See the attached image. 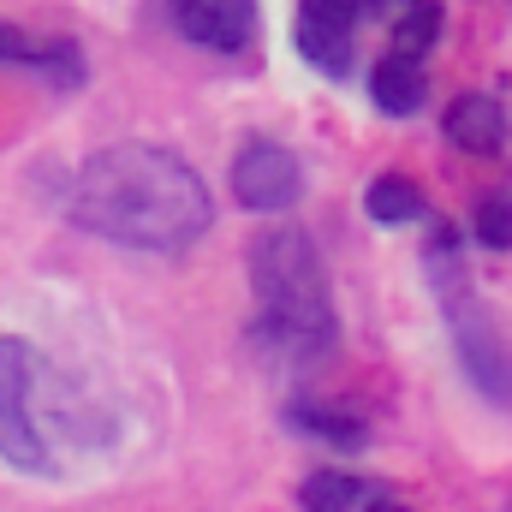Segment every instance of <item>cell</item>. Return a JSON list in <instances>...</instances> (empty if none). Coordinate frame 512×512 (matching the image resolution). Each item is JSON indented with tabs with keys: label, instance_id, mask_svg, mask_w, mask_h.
<instances>
[{
	"label": "cell",
	"instance_id": "6da1fadb",
	"mask_svg": "<svg viewBox=\"0 0 512 512\" xmlns=\"http://www.w3.org/2000/svg\"><path fill=\"white\" fill-rule=\"evenodd\" d=\"M66 221L137 256H185L209 239L215 197L179 149L131 137L78 161L66 185Z\"/></svg>",
	"mask_w": 512,
	"mask_h": 512
},
{
	"label": "cell",
	"instance_id": "7a4b0ae2",
	"mask_svg": "<svg viewBox=\"0 0 512 512\" xmlns=\"http://www.w3.org/2000/svg\"><path fill=\"white\" fill-rule=\"evenodd\" d=\"M245 274H251V352L280 370V376H310L340 352V310H334V286L322 251L304 227L280 221L262 227L245 251Z\"/></svg>",
	"mask_w": 512,
	"mask_h": 512
},
{
	"label": "cell",
	"instance_id": "3957f363",
	"mask_svg": "<svg viewBox=\"0 0 512 512\" xmlns=\"http://www.w3.org/2000/svg\"><path fill=\"white\" fill-rule=\"evenodd\" d=\"M423 274L435 286V304H441V322H447V340H453V358H459L465 382L489 405L512 411V346L501 334V322H495V310L483 304L471 268H465V233L453 221H429Z\"/></svg>",
	"mask_w": 512,
	"mask_h": 512
},
{
	"label": "cell",
	"instance_id": "277c9868",
	"mask_svg": "<svg viewBox=\"0 0 512 512\" xmlns=\"http://www.w3.org/2000/svg\"><path fill=\"white\" fill-rule=\"evenodd\" d=\"M36 393H42V352L18 334H0V465L18 477H54Z\"/></svg>",
	"mask_w": 512,
	"mask_h": 512
},
{
	"label": "cell",
	"instance_id": "5b68a950",
	"mask_svg": "<svg viewBox=\"0 0 512 512\" xmlns=\"http://www.w3.org/2000/svg\"><path fill=\"white\" fill-rule=\"evenodd\" d=\"M364 6L358 0H298L292 12V48L310 72L322 78H352L358 72V48H364Z\"/></svg>",
	"mask_w": 512,
	"mask_h": 512
},
{
	"label": "cell",
	"instance_id": "8992f818",
	"mask_svg": "<svg viewBox=\"0 0 512 512\" xmlns=\"http://www.w3.org/2000/svg\"><path fill=\"white\" fill-rule=\"evenodd\" d=\"M227 185H233V203L245 215H286L304 197V161L280 137H245Z\"/></svg>",
	"mask_w": 512,
	"mask_h": 512
},
{
	"label": "cell",
	"instance_id": "52a82bcc",
	"mask_svg": "<svg viewBox=\"0 0 512 512\" xmlns=\"http://www.w3.org/2000/svg\"><path fill=\"white\" fill-rule=\"evenodd\" d=\"M167 24L203 54H245L262 30V0H167Z\"/></svg>",
	"mask_w": 512,
	"mask_h": 512
},
{
	"label": "cell",
	"instance_id": "ba28073f",
	"mask_svg": "<svg viewBox=\"0 0 512 512\" xmlns=\"http://www.w3.org/2000/svg\"><path fill=\"white\" fill-rule=\"evenodd\" d=\"M0 66L36 72V78H42L48 90H60V96L84 90V78H90V60H84V48H78L72 36H30V30H18V24H6V18H0Z\"/></svg>",
	"mask_w": 512,
	"mask_h": 512
},
{
	"label": "cell",
	"instance_id": "9c48e42d",
	"mask_svg": "<svg viewBox=\"0 0 512 512\" xmlns=\"http://www.w3.org/2000/svg\"><path fill=\"white\" fill-rule=\"evenodd\" d=\"M280 423L292 435H304L310 447H328V453H364L370 447V417L346 399H322V393H292L280 405Z\"/></svg>",
	"mask_w": 512,
	"mask_h": 512
},
{
	"label": "cell",
	"instance_id": "30bf717a",
	"mask_svg": "<svg viewBox=\"0 0 512 512\" xmlns=\"http://www.w3.org/2000/svg\"><path fill=\"white\" fill-rule=\"evenodd\" d=\"M441 137L459 149V155H501L512 137V120L507 108H501V96H489V90H465V96H453L447 102V114H441Z\"/></svg>",
	"mask_w": 512,
	"mask_h": 512
},
{
	"label": "cell",
	"instance_id": "8fae6325",
	"mask_svg": "<svg viewBox=\"0 0 512 512\" xmlns=\"http://www.w3.org/2000/svg\"><path fill=\"white\" fill-rule=\"evenodd\" d=\"M370 102H376V114H387V120L423 114L429 108V66L411 60V54H382L370 66Z\"/></svg>",
	"mask_w": 512,
	"mask_h": 512
},
{
	"label": "cell",
	"instance_id": "7c38bea8",
	"mask_svg": "<svg viewBox=\"0 0 512 512\" xmlns=\"http://www.w3.org/2000/svg\"><path fill=\"white\" fill-rule=\"evenodd\" d=\"M364 215L376 227H423L429 221V197L411 173H376L364 185Z\"/></svg>",
	"mask_w": 512,
	"mask_h": 512
},
{
	"label": "cell",
	"instance_id": "4fadbf2b",
	"mask_svg": "<svg viewBox=\"0 0 512 512\" xmlns=\"http://www.w3.org/2000/svg\"><path fill=\"white\" fill-rule=\"evenodd\" d=\"M441 36H447V0H405L387 24V54L429 60Z\"/></svg>",
	"mask_w": 512,
	"mask_h": 512
},
{
	"label": "cell",
	"instance_id": "5bb4252c",
	"mask_svg": "<svg viewBox=\"0 0 512 512\" xmlns=\"http://www.w3.org/2000/svg\"><path fill=\"white\" fill-rule=\"evenodd\" d=\"M376 489H382V483H370V477H358V471H310V477L298 483V507L304 512H364Z\"/></svg>",
	"mask_w": 512,
	"mask_h": 512
},
{
	"label": "cell",
	"instance_id": "9a60e30c",
	"mask_svg": "<svg viewBox=\"0 0 512 512\" xmlns=\"http://www.w3.org/2000/svg\"><path fill=\"white\" fill-rule=\"evenodd\" d=\"M471 239L495 256L512 251V191H483V197H477V209H471Z\"/></svg>",
	"mask_w": 512,
	"mask_h": 512
},
{
	"label": "cell",
	"instance_id": "2e32d148",
	"mask_svg": "<svg viewBox=\"0 0 512 512\" xmlns=\"http://www.w3.org/2000/svg\"><path fill=\"white\" fill-rule=\"evenodd\" d=\"M364 512H411V507H405V501H399V495H393V489L382 483V489L370 495V507H364Z\"/></svg>",
	"mask_w": 512,
	"mask_h": 512
}]
</instances>
